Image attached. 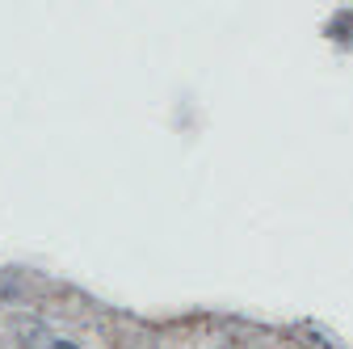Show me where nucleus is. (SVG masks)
I'll use <instances>...</instances> for the list:
<instances>
[{"instance_id": "f257e3e1", "label": "nucleus", "mask_w": 353, "mask_h": 349, "mask_svg": "<svg viewBox=\"0 0 353 349\" xmlns=\"http://www.w3.org/2000/svg\"><path fill=\"white\" fill-rule=\"evenodd\" d=\"M26 341H30L34 349H84L76 337H68V332H51V328H26Z\"/></svg>"}]
</instances>
